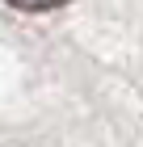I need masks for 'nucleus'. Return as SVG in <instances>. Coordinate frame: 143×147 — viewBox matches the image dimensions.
<instances>
[{
	"label": "nucleus",
	"mask_w": 143,
	"mask_h": 147,
	"mask_svg": "<svg viewBox=\"0 0 143 147\" xmlns=\"http://www.w3.org/2000/svg\"><path fill=\"white\" fill-rule=\"evenodd\" d=\"M13 9L21 13H46V9H59V4H67V0H9Z\"/></svg>",
	"instance_id": "obj_1"
}]
</instances>
